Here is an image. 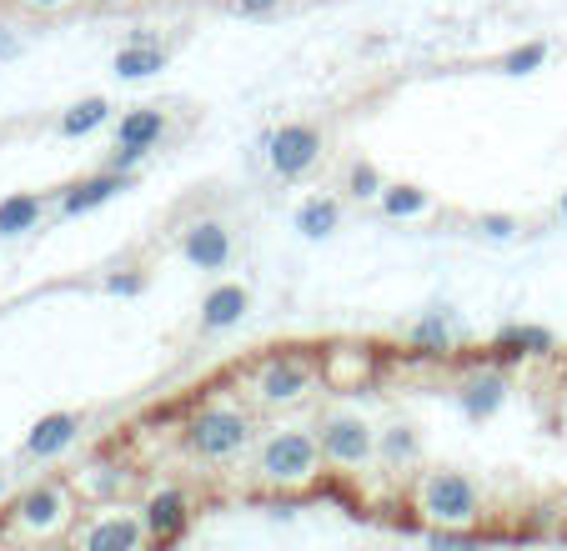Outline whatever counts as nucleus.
Here are the masks:
<instances>
[{"instance_id":"nucleus-11","label":"nucleus","mask_w":567,"mask_h":551,"mask_svg":"<svg viewBox=\"0 0 567 551\" xmlns=\"http://www.w3.org/2000/svg\"><path fill=\"white\" fill-rule=\"evenodd\" d=\"M247 311H251V291L241 281H221V287H212L202 297V321L196 326H202V336H216V331L241 326Z\"/></svg>"},{"instance_id":"nucleus-15","label":"nucleus","mask_w":567,"mask_h":551,"mask_svg":"<svg viewBox=\"0 0 567 551\" xmlns=\"http://www.w3.org/2000/svg\"><path fill=\"white\" fill-rule=\"evenodd\" d=\"M166 61H172V55H166V45L136 35L131 45H121V51H116V75H121V81H146V75L166 71Z\"/></svg>"},{"instance_id":"nucleus-28","label":"nucleus","mask_w":567,"mask_h":551,"mask_svg":"<svg viewBox=\"0 0 567 551\" xmlns=\"http://www.w3.org/2000/svg\"><path fill=\"white\" fill-rule=\"evenodd\" d=\"M141 156H151V150H136V146H116V150H111V160H106V166H111V170H131V166H136Z\"/></svg>"},{"instance_id":"nucleus-3","label":"nucleus","mask_w":567,"mask_h":551,"mask_svg":"<svg viewBox=\"0 0 567 551\" xmlns=\"http://www.w3.org/2000/svg\"><path fill=\"white\" fill-rule=\"evenodd\" d=\"M417 507L427 511L432 521H442V527H467V521L482 517V491L472 477H462V471H427V481H422L417 491Z\"/></svg>"},{"instance_id":"nucleus-4","label":"nucleus","mask_w":567,"mask_h":551,"mask_svg":"<svg viewBox=\"0 0 567 551\" xmlns=\"http://www.w3.org/2000/svg\"><path fill=\"white\" fill-rule=\"evenodd\" d=\"M317 441H321V456H327L332 467H367V461L377 456V432L352 412L321 416Z\"/></svg>"},{"instance_id":"nucleus-13","label":"nucleus","mask_w":567,"mask_h":551,"mask_svg":"<svg viewBox=\"0 0 567 551\" xmlns=\"http://www.w3.org/2000/svg\"><path fill=\"white\" fill-rule=\"evenodd\" d=\"M131 186V170H96V176L75 180L71 191L61 196V216H81V211H96V206H106L111 196H121Z\"/></svg>"},{"instance_id":"nucleus-23","label":"nucleus","mask_w":567,"mask_h":551,"mask_svg":"<svg viewBox=\"0 0 567 551\" xmlns=\"http://www.w3.org/2000/svg\"><path fill=\"white\" fill-rule=\"evenodd\" d=\"M382 461H392V467H412L417 461V436L408 432V426H392V432H382Z\"/></svg>"},{"instance_id":"nucleus-21","label":"nucleus","mask_w":567,"mask_h":551,"mask_svg":"<svg viewBox=\"0 0 567 551\" xmlns=\"http://www.w3.org/2000/svg\"><path fill=\"white\" fill-rule=\"evenodd\" d=\"M408 341L417 351H452V321L442 316V311H427L422 321L408 326Z\"/></svg>"},{"instance_id":"nucleus-30","label":"nucleus","mask_w":567,"mask_h":551,"mask_svg":"<svg viewBox=\"0 0 567 551\" xmlns=\"http://www.w3.org/2000/svg\"><path fill=\"white\" fill-rule=\"evenodd\" d=\"M11 55H21V41H16V35H6V31H0V61H11Z\"/></svg>"},{"instance_id":"nucleus-32","label":"nucleus","mask_w":567,"mask_h":551,"mask_svg":"<svg viewBox=\"0 0 567 551\" xmlns=\"http://www.w3.org/2000/svg\"><path fill=\"white\" fill-rule=\"evenodd\" d=\"M557 221H567V191H563V201H557Z\"/></svg>"},{"instance_id":"nucleus-20","label":"nucleus","mask_w":567,"mask_h":551,"mask_svg":"<svg viewBox=\"0 0 567 551\" xmlns=\"http://www.w3.org/2000/svg\"><path fill=\"white\" fill-rule=\"evenodd\" d=\"M497 351H507V356H547V351H553V331H543V326H507L503 336H497Z\"/></svg>"},{"instance_id":"nucleus-8","label":"nucleus","mask_w":567,"mask_h":551,"mask_svg":"<svg viewBox=\"0 0 567 551\" xmlns=\"http://www.w3.org/2000/svg\"><path fill=\"white\" fill-rule=\"evenodd\" d=\"M16 521H21L25 531L55 537V531L71 521V491H65L61 481H41V487H31L21 501H16Z\"/></svg>"},{"instance_id":"nucleus-22","label":"nucleus","mask_w":567,"mask_h":551,"mask_svg":"<svg viewBox=\"0 0 567 551\" xmlns=\"http://www.w3.org/2000/svg\"><path fill=\"white\" fill-rule=\"evenodd\" d=\"M377 201H382V216H392V221L427 211V191H422V186H382Z\"/></svg>"},{"instance_id":"nucleus-29","label":"nucleus","mask_w":567,"mask_h":551,"mask_svg":"<svg viewBox=\"0 0 567 551\" xmlns=\"http://www.w3.org/2000/svg\"><path fill=\"white\" fill-rule=\"evenodd\" d=\"M25 11L35 15H55V11H71V6H81V0H21Z\"/></svg>"},{"instance_id":"nucleus-24","label":"nucleus","mask_w":567,"mask_h":551,"mask_svg":"<svg viewBox=\"0 0 567 551\" xmlns=\"http://www.w3.org/2000/svg\"><path fill=\"white\" fill-rule=\"evenodd\" d=\"M382 170L372 166V160H352V166H347V191L357 196V201H377V196H382Z\"/></svg>"},{"instance_id":"nucleus-9","label":"nucleus","mask_w":567,"mask_h":551,"mask_svg":"<svg viewBox=\"0 0 567 551\" xmlns=\"http://www.w3.org/2000/svg\"><path fill=\"white\" fill-rule=\"evenodd\" d=\"M176 246H182V256L196 266V271H226V266H231V256H236L231 231H226L221 221H212V216H202V221L186 226Z\"/></svg>"},{"instance_id":"nucleus-31","label":"nucleus","mask_w":567,"mask_h":551,"mask_svg":"<svg viewBox=\"0 0 567 551\" xmlns=\"http://www.w3.org/2000/svg\"><path fill=\"white\" fill-rule=\"evenodd\" d=\"M91 11H121V6H126V0H86Z\"/></svg>"},{"instance_id":"nucleus-5","label":"nucleus","mask_w":567,"mask_h":551,"mask_svg":"<svg viewBox=\"0 0 567 551\" xmlns=\"http://www.w3.org/2000/svg\"><path fill=\"white\" fill-rule=\"evenodd\" d=\"M321 150H327V141H321V131L311 126V121H287V126H277L267 141V160L281 180L307 176L321 160Z\"/></svg>"},{"instance_id":"nucleus-27","label":"nucleus","mask_w":567,"mask_h":551,"mask_svg":"<svg viewBox=\"0 0 567 551\" xmlns=\"http://www.w3.org/2000/svg\"><path fill=\"white\" fill-rule=\"evenodd\" d=\"M236 15H271L281 6V0H226Z\"/></svg>"},{"instance_id":"nucleus-17","label":"nucleus","mask_w":567,"mask_h":551,"mask_svg":"<svg viewBox=\"0 0 567 551\" xmlns=\"http://www.w3.org/2000/svg\"><path fill=\"white\" fill-rule=\"evenodd\" d=\"M291 226H297L307 241H321V236H332L337 226H342V201H337V196H311V201L297 206Z\"/></svg>"},{"instance_id":"nucleus-7","label":"nucleus","mask_w":567,"mask_h":551,"mask_svg":"<svg viewBox=\"0 0 567 551\" xmlns=\"http://www.w3.org/2000/svg\"><path fill=\"white\" fill-rule=\"evenodd\" d=\"M75 541L86 551H136L141 541H151V531L141 511H106V517L75 527Z\"/></svg>"},{"instance_id":"nucleus-33","label":"nucleus","mask_w":567,"mask_h":551,"mask_svg":"<svg viewBox=\"0 0 567 551\" xmlns=\"http://www.w3.org/2000/svg\"><path fill=\"white\" fill-rule=\"evenodd\" d=\"M0 491H6V471H0Z\"/></svg>"},{"instance_id":"nucleus-1","label":"nucleus","mask_w":567,"mask_h":551,"mask_svg":"<svg viewBox=\"0 0 567 551\" xmlns=\"http://www.w3.org/2000/svg\"><path fill=\"white\" fill-rule=\"evenodd\" d=\"M321 441L311 432H301V426H287V432H271L267 441L257 446V477L267 481V487H307V481H317L321 471Z\"/></svg>"},{"instance_id":"nucleus-25","label":"nucleus","mask_w":567,"mask_h":551,"mask_svg":"<svg viewBox=\"0 0 567 551\" xmlns=\"http://www.w3.org/2000/svg\"><path fill=\"white\" fill-rule=\"evenodd\" d=\"M543 61H547V45H543V41L517 45V51H507V55H503V75H533Z\"/></svg>"},{"instance_id":"nucleus-18","label":"nucleus","mask_w":567,"mask_h":551,"mask_svg":"<svg viewBox=\"0 0 567 551\" xmlns=\"http://www.w3.org/2000/svg\"><path fill=\"white\" fill-rule=\"evenodd\" d=\"M41 211H45V201H41L35 191L6 196V201H0V236H21V231H31V226L41 221Z\"/></svg>"},{"instance_id":"nucleus-6","label":"nucleus","mask_w":567,"mask_h":551,"mask_svg":"<svg viewBox=\"0 0 567 551\" xmlns=\"http://www.w3.org/2000/svg\"><path fill=\"white\" fill-rule=\"evenodd\" d=\"M317 386V372L311 361L301 356H271L267 366L257 372V402L261 406H297L301 396Z\"/></svg>"},{"instance_id":"nucleus-26","label":"nucleus","mask_w":567,"mask_h":551,"mask_svg":"<svg viewBox=\"0 0 567 551\" xmlns=\"http://www.w3.org/2000/svg\"><path fill=\"white\" fill-rule=\"evenodd\" d=\"M477 231H482V236H493V241H507V236H517V231H523V226H517L513 216H482V221H477Z\"/></svg>"},{"instance_id":"nucleus-14","label":"nucleus","mask_w":567,"mask_h":551,"mask_svg":"<svg viewBox=\"0 0 567 551\" xmlns=\"http://www.w3.org/2000/svg\"><path fill=\"white\" fill-rule=\"evenodd\" d=\"M166 136V111L161 106H131L116 121V146H136V150H156Z\"/></svg>"},{"instance_id":"nucleus-10","label":"nucleus","mask_w":567,"mask_h":551,"mask_svg":"<svg viewBox=\"0 0 567 551\" xmlns=\"http://www.w3.org/2000/svg\"><path fill=\"white\" fill-rule=\"evenodd\" d=\"M141 517H146L151 541H182L186 527H192V497L182 487H161V491H151Z\"/></svg>"},{"instance_id":"nucleus-2","label":"nucleus","mask_w":567,"mask_h":551,"mask_svg":"<svg viewBox=\"0 0 567 551\" xmlns=\"http://www.w3.org/2000/svg\"><path fill=\"white\" fill-rule=\"evenodd\" d=\"M186 451L196 456V461H231V456H241L251 446V416L241 412V406H226V402H212L202 406V412L186 422L182 432Z\"/></svg>"},{"instance_id":"nucleus-16","label":"nucleus","mask_w":567,"mask_h":551,"mask_svg":"<svg viewBox=\"0 0 567 551\" xmlns=\"http://www.w3.org/2000/svg\"><path fill=\"white\" fill-rule=\"evenodd\" d=\"M503 396H507L503 376H497V372H477V376H467V382H462L457 402H462V412H467L472 422H482V416H493L497 406H503Z\"/></svg>"},{"instance_id":"nucleus-12","label":"nucleus","mask_w":567,"mask_h":551,"mask_svg":"<svg viewBox=\"0 0 567 551\" xmlns=\"http://www.w3.org/2000/svg\"><path fill=\"white\" fill-rule=\"evenodd\" d=\"M81 432H86V416L81 412H51L31 426V436H25V456H31V461H51V456H61Z\"/></svg>"},{"instance_id":"nucleus-19","label":"nucleus","mask_w":567,"mask_h":551,"mask_svg":"<svg viewBox=\"0 0 567 551\" xmlns=\"http://www.w3.org/2000/svg\"><path fill=\"white\" fill-rule=\"evenodd\" d=\"M106 121H111V101L106 96H86V101H75V106L65 111L55 131H61V136H91V131L106 126Z\"/></svg>"}]
</instances>
